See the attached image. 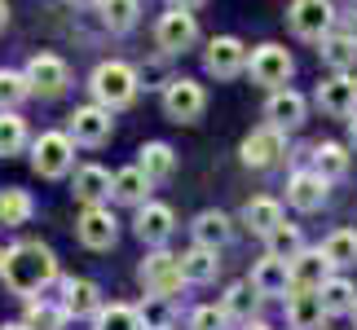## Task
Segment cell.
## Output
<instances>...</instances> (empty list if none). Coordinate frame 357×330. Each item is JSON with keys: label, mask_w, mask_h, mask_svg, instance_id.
<instances>
[{"label": "cell", "mask_w": 357, "mask_h": 330, "mask_svg": "<svg viewBox=\"0 0 357 330\" xmlns=\"http://www.w3.org/2000/svg\"><path fill=\"white\" fill-rule=\"evenodd\" d=\"M0 278L13 295H36L40 286H49L58 278V260L45 242H18L13 251H5V265H0Z\"/></svg>", "instance_id": "1"}, {"label": "cell", "mask_w": 357, "mask_h": 330, "mask_svg": "<svg viewBox=\"0 0 357 330\" xmlns=\"http://www.w3.org/2000/svg\"><path fill=\"white\" fill-rule=\"evenodd\" d=\"M93 97H98V106L106 110H123L132 97H137V71L128 62H102L98 71H93Z\"/></svg>", "instance_id": "2"}, {"label": "cell", "mask_w": 357, "mask_h": 330, "mask_svg": "<svg viewBox=\"0 0 357 330\" xmlns=\"http://www.w3.org/2000/svg\"><path fill=\"white\" fill-rule=\"evenodd\" d=\"M287 22H291V31L300 40H322L335 26V9H331V0H291Z\"/></svg>", "instance_id": "3"}, {"label": "cell", "mask_w": 357, "mask_h": 330, "mask_svg": "<svg viewBox=\"0 0 357 330\" xmlns=\"http://www.w3.org/2000/svg\"><path fill=\"white\" fill-rule=\"evenodd\" d=\"M247 71H252L256 84H265V88H282L287 79H291L296 62H291V53H287L282 45H260L252 58H247Z\"/></svg>", "instance_id": "4"}, {"label": "cell", "mask_w": 357, "mask_h": 330, "mask_svg": "<svg viewBox=\"0 0 357 330\" xmlns=\"http://www.w3.org/2000/svg\"><path fill=\"white\" fill-rule=\"evenodd\" d=\"M71 136L66 132H40V141L31 146V168L40 172V176H66L71 172Z\"/></svg>", "instance_id": "5"}, {"label": "cell", "mask_w": 357, "mask_h": 330, "mask_svg": "<svg viewBox=\"0 0 357 330\" xmlns=\"http://www.w3.org/2000/svg\"><path fill=\"white\" fill-rule=\"evenodd\" d=\"M203 106H208L203 84H195V79H168V88H163V110H168V119L195 123L203 115Z\"/></svg>", "instance_id": "6"}, {"label": "cell", "mask_w": 357, "mask_h": 330, "mask_svg": "<svg viewBox=\"0 0 357 330\" xmlns=\"http://www.w3.org/2000/svg\"><path fill=\"white\" fill-rule=\"evenodd\" d=\"M26 84H31V93H40V97H62L66 84H71V71H66V62L53 58V53H36V58L26 62Z\"/></svg>", "instance_id": "7"}, {"label": "cell", "mask_w": 357, "mask_h": 330, "mask_svg": "<svg viewBox=\"0 0 357 330\" xmlns=\"http://www.w3.org/2000/svg\"><path fill=\"white\" fill-rule=\"evenodd\" d=\"M155 36H159V49H163V53H185V49L199 40V22H195V13H190V9L172 5V9L159 18Z\"/></svg>", "instance_id": "8"}, {"label": "cell", "mask_w": 357, "mask_h": 330, "mask_svg": "<svg viewBox=\"0 0 357 330\" xmlns=\"http://www.w3.org/2000/svg\"><path fill=\"white\" fill-rule=\"evenodd\" d=\"M142 282H146V291H150V295H172L176 286L185 282V273H181V256H172V251H155V256H146V260H142Z\"/></svg>", "instance_id": "9"}, {"label": "cell", "mask_w": 357, "mask_h": 330, "mask_svg": "<svg viewBox=\"0 0 357 330\" xmlns=\"http://www.w3.org/2000/svg\"><path fill=\"white\" fill-rule=\"evenodd\" d=\"M111 128H115V119L106 106H79L71 115V132L66 136L79 146H102V141H111Z\"/></svg>", "instance_id": "10"}, {"label": "cell", "mask_w": 357, "mask_h": 330, "mask_svg": "<svg viewBox=\"0 0 357 330\" xmlns=\"http://www.w3.org/2000/svg\"><path fill=\"white\" fill-rule=\"evenodd\" d=\"M287 269H291V291H322V286L331 282L335 265L322 256V246H318V251H300Z\"/></svg>", "instance_id": "11"}, {"label": "cell", "mask_w": 357, "mask_h": 330, "mask_svg": "<svg viewBox=\"0 0 357 330\" xmlns=\"http://www.w3.org/2000/svg\"><path fill=\"white\" fill-rule=\"evenodd\" d=\"M203 62H208V71L216 79H234L247 66V49H243V40H234V36H216L208 45V53H203Z\"/></svg>", "instance_id": "12"}, {"label": "cell", "mask_w": 357, "mask_h": 330, "mask_svg": "<svg viewBox=\"0 0 357 330\" xmlns=\"http://www.w3.org/2000/svg\"><path fill=\"white\" fill-rule=\"evenodd\" d=\"M318 106L335 119H353L357 115V79L349 75H331L326 84H318Z\"/></svg>", "instance_id": "13"}, {"label": "cell", "mask_w": 357, "mask_h": 330, "mask_svg": "<svg viewBox=\"0 0 357 330\" xmlns=\"http://www.w3.org/2000/svg\"><path fill=\"white\" fill-rule=\"evenodd\" d=\"M75 233H79V242L89 246V251H106V246H115V216L106 212V207H89L84 216L75 220Z\"/></svg>", "instance_id": "14"}, {"label": "cell", "mask_w": 357, "mask_h": 330, "mask_svg": "<svg viewBox=\"0 0 357 330\" xmlns=\"http://www.w3.org/2000/svg\"><path fill=\"white\" fill-rule=\"evenodd\" d=\"M282 146H287V141H282V132L265 123V128H256V132L243 141V163H247V168H269V163H278Z\"/></svg>", "instance_id": "15"}, {"label": "cell", "mask_w": 357, "mask_h": 330, "mask_svg": "<svg viewBox=\"0 0 357 330\" xmlns=\"http://www.w3.org/2000/svg\"><path fill=\"white\" fill-rule=\"evenodd\" d=\"M176 229V216L172 207H163V203H142V212H137V238L142 242H168Z\"/></svg>", "instance_id": "16"}, {"label": "cell", "mask_w": 357, "mask_h": 330, "mask_svg": "<svg viewBox=\"0 0 357 330\" xmlns=\"http://www.w3.org/2000/svg\"><path fill=\"white\" fill-rule=\"evenodd\" d=\"M287 203H291L296 212H318L326 203V181L318 172H296L291 181H287Z\"/></svg>", "instance_id": "17"}, {"label": "cell", "mask_w": 357, "mask_h": 330, "mask_svg": "<svg viewBox=\"0 0 357 330\" xmlns=\"http://www.w3.org/2000/svg\"><path fill=\"white\" fill-rule=\"evenodd\" d=\"M287 322H291V330H322V322H326L322 295L318 291H291V299H287Z\"/></svg>", "instance_id": "18"}, {"label": "cell", "mask_w": 357, "mask_h": 330, "mask_svg": "<svg viewBox=\"0 0 357 330\" xmlns=\"http://www.w3.org/2000/svg\"><path fill=\"white\" fill-rule=\"evenodd\" d=\"M252 286H256V295H287L291 291V269H287V260H278V256L256 260Z\"/></svg>", "instance_id": "19"}, {"label": "cell", "mask_w": 357, "mask_h": 330, "mask_svg": "<svg viewBox=\"0 0 357 330\" xmlns=\"http://www.w3.org/2000/svg\"><path fill=\"white\" fill-rule=\"evenodd\" d=\"M265 119H269V128H300L305 123V97L300 93H291V88H278L269 97V106H265Z\"/></svg>", "instance_id": "20"}, {"label": "cell", "mask_w": 357, "mask_h": 330, "mask_svg": "<svg viewBox=\"0 0 357 330\" xmlns=\"http://www.w3.org/2000/svg\"><path fill=\"white\" fill-rule=\"evenodd\" d=\"M190 233H195V246H212V251H221V246L234 238V225H229L225 212H199L195 225H190Z\"/></svg>", "instance_id": "21"}, {"label": "cell", "mask_w": 357, "mask_h": 330, "mask_svg": "<svg viewBox=\"0 0 357 330\" xmlns=\"http://www.w3.org/2000/svg\"><path fill=\"white\" fill-rule=\"evenodd\" d=\"M111 185H115V176L106 172V168H98V163L75 172V198H79V203H89V207H98V203L111 194Z\"/></svg>", "instance_id": "22"}, {"label": "cell", "mask_w": 357, "mask_h": 330, "mask_svg": "<svg viewBox=\"0 0 357 330\" xmlns=\"http://www.w3.org/2000/svg\"><path fill=\"white\" fill-rule=\"evenodd\" d=\"M102 304V295H98V282H89V278H71L62 286V308L66 313H75V317H89V313H98Z\"/></svg>", "instance_id": "23"}, {"label": "cell", "mask_w": 357, "mask_h": 330, "mask_svg": "<svg viewBox=\"0 0 357 330\" xmlns=\"http://www.w3.org/2000/svg\"><path fill=\"white\" fill-rule=\"evenodd\" d=\"M137 168L150 176V185H155V181H168V176L176 172L172 146H168V141H150V146H142V159H137Z\"/></svg>", "instance_id": "24"}, {"label": "cell", "mask_w": 357, "mask_h": 330, "mask_svg": "<svg viewBox=\"0 0 357 330\" xmlns=\"http://www.w3.org/2000/svg\"><path fill=\"white\" fill-rule=\"evenodd\" d=\"M313 172L322 176V181H340V176H349V150L335 146V141H322L313 150Z\"/></svg>", "instance_id": "25"}, {"label": "cell", "mask_w": 357, "mask_h": 330, "mask_svg": "<svg viewBox=\"0 0 357 330\" xmlns=\"http://www.w3.org/2000/svg\"><path fill=\"white\" fill-rule=\"evenodd\" d=\"M31 212H36V203H31L26 189H0V225H5V229L26 225Z\"/></svg>", "instance_id": "26"}, {"label": "cell", "mask_w": 357, "mask_h": 330, "mask_svg": "<svg viewBox=\"0 0 357 330\" xmlns=\"http://www.w3.org/2000/svg\"><path fill=\"white\" fill-rule=\"evenodd\" d=\"M243 220H247V229L252 233H273L282 225V203H273V198H252L243 207Z\"/></svg>", "instance_id": "27"}, {"label": "cell", "mask_w": 357, "mask_h": 330, "mask_svg": "<svg viewBox=\"0 0 357 330\" xmlns=\"http://www.w3.org/2000/svg\"><path fill=\"white\" fill-rule=\"evenodd\" d=\"M256 286L252 282H234V286H229V291H225V299H221V313H225V317H234V322H252V313H256Z\"/></svg>", "instance_id": "28"}, {"label": "cell", "mask_w": 357, "mask_h": 330, "mask_svg": "<svg viewBox=\"0 0 357 330\" xmlns=\"http://www.w3.org/2000/svg\"><path fill=\"white\" fill-rule=\"evenodd\" d=\"M111 194H115L119 203H137V207H142L146 194H150V176H146L142 168H123V172H115Z\"/></svg>", "instance_id": "29"}, {"label": "cell", "mask_w": 357, "mask_h": 330, "mask_svg": "<svg viewBox=\"0 0 357 330\" xmlns=\"http://www.w3.org/2000/svg\"><path fill=\"white\" fill-rule=\"evenodd\" d=\"M216 269H221V260H216L212 246H195V251H185V256H181V273H185V282H212V278H216Z\"/></svg>", "instance_id": "30"}, {"label": "cell", "mask_w": 357, "mask_h": 330, "mask_svg": "<svg viewBox=\"0 0 357 330\" xmlns=\"http://www.w3.org/2000/svg\"><path fill=\"white\" fill-rule=\"evenodd\" d=\"M318 295H322L326 317H335V313H353V304H357V291H353V282H349V278H331Z\"/></svg>", "instance_id": "31"}, {"label": "cell", "mask_w": 357, "mask_h": 330, "mask_svg": "<svg viewBox=\"0 0 357 330\" xmlns=\"http://www.w3.org/2000/svg\"><path fill=\"white\" fill-rule=\"evenodd\" d=\"M265 242H269V256H278V260H291L305 251V238H300V225H278L273 233H265Z\"/></svg>", "instance_id": "32"}, {"label": "cell", "mask_w": 357, "mask_h": 330, "mask_svg": "<svg viewBox=\"0 0 357 330\" xmlns=\"http://www.w3.org/2000/svg\"><path fill=\"white\" fill-rule=\"evenodd\" d=\"M322 62L331 66V71L344 75L349 66L357 62V40H349V36H326V45H322Z\"/></svg>", "instance_id": "33"}, {"label": "cell", "mask_w": 357, "mask_h": 330, "mask_svg": "<svg viewBox=\"0 0 357 330\" xmlns=\"http://www.w3.org/2000/svg\"><path fill=\"white\" fill-rule=\"evenodd\" d=\"M322 256L331 260V265H340V269H344V265H357V233H353V229H335L331 238L322 242Z\"/></svg>", "instance_id": "34"}, {"label": "cell", "mask_w": 357, "mask_h": 330, "mask_svg": "<svg viewBox=\"0 0 357 330\" xmlns=\"http://www.w3.org/2000/svg\"><path fill=\"white\" fill-rule=\"evenodd\" d=\"M22 146H26V123L13 110H0V159L18 155Z\"/></svg>", "instance_id": "35"}, {"label": "cell", "mask_w": 357, "mask_h": 330, "mask_svg": "<svg viewBox=\"0 0 357 330\" xmlns=\"http://www.w3.org/2000/svg\"><path fill=\"white\" fill-rule=\"evenodd\" d=\"M142 330H168L172 326V299L168 295H146V304L137 308Z\"/></svg>", "instance_id": "36"}, {"label": "cell", "mask_w": 357, "mask_h": 330, "mask_svg": "<svg viewBox=\"0 0 357 330\" xmlns=\"http://www.w3.org/2000/svg\"><path fill=\"white\" fill-rule=\"evenodd\" d=\"M102 18L111 31H128L137 22V0H102Z\"/></svg>", "instance_id": "37"}, {"label": "cell", "mask_w": 357, "mask_h": 330, "mask_svg": "<svg viewBox=\"0 0 357 330\" xmlns=\"http://www.w3.org/2000/svg\"><path fill=\"white\" fill-rule=\"evenodd\" d=\"M98 330H142V317H137V308H128V304H111V308H102Z\"/></svg>", "instance_id": "38"}, {"label": "cell", "mask_w": 357, "mask_h": 330, "mask_svg": "<svg viewBox=\"0 0 357 330\" xmlns=\"http://www.w3.org/2000/svg\"><path fill=\"white\" fill-rule=\"evenodd\" d=\"M26 93H31V84H26V75L18 71H0V110H13Z\"/></svg>", "instance_id": "39"}, {"label": "cell", "mask_w": 357, "mask_h": 330, "mask_svg": "<svg viewBox=\"0 0 357 330\" xmlns=\"http://www.w3.org/2000/svg\"><path fill=\"white\" fill-rule=\"evenodd\" d=\"M66 308H53V304H31L26 308V330H62Z\"/></svg>", "instance_id": "40"}, {"label": "cell", "mask_w": 357, "mask_h": 330, "mask_svg": "<svg viewBox=\"0 0 357 330\" xmlns=\"http://www.w3.org/2000/svg\"><path fill=\"white\" fill-rule=\"evenodd\" d=\"M221 326H225L221 308H195L190 313V330H221Z\"/></svg>", "instance_id": "41"}, {"label": "cell", "mask_w": 357, "mask_h": 330, "mask_svg": "<svg viewBox=\"0 0 357 330\" xmlns=\"http://www.w3.org/2000/svg\"><path fill=\"white\" fill-rule=\"evenodd\" d=\"M344 36H349V40H357V13H349V26H344Z\"/></svg>", "instance_id": "42"}, {"label": "cell", "mask_w": 357, "mask_h": 330, "mask_svg": "<svg viewBox=\"0 0 357 330\" xmlns=\"http://www.w3.org/2000/svg\"><path fill=\"white\" fill-rule=\"evenodd\" d=\"M5 26H9V5L0 0V31H5Z\"/></svg>", "instance_id": "43"}, {"label": "cell", "mask_w": 357, "mask_h": 330, "mask_svg": "<svg viewBox=\"0 0 357 330\" xmlns=\"http://www.w3.org/2000/svg\"><path fill=\"white\" fill-rule=\"evenodd\" d=\"M66 5H75V9H84V5H102V0H66Z\"/></svg>", "instance_id": "44"}, {"label": "cell", "mask_w": 357, "mask_h": 330, "mask_svg": "<svg viewBox=\"0 0 357 330\" xmlns=\"http://www.w3.org/2000/svg\"><path fill=\"white\" fill-rule=\"evenodd\" d=\"M172 5H181V9H195V5H203V0H172Z\"/></svg>", "instance_id": "45"}, {"label": "cell", "mask_w": 357, "mask_h": 330, "mask_svg": "<svg viewBox=\"0 0 357 330\" xmlns=\"http://www.w3.org/2000/svg\"><path fill=\"white\" fill-rule=\"evenodd\" d=\"M349 136H353V146H357V115L349 119Z\"/></svg>", "instance_id": "46"}, {"label": "cell", "mask_w": 357, "mask_h": 330, "mask_svg": "<svg viewBox=\"0 0 357 330\" xmlns=\"http://www.w3.org/2000/svg\"><path fill=\"white\" fill-rule=\"evenodd\" d=\"M247 330H269V326H260V322H247Z\"/></svg>", "instance_id": "47"}, {"label": "cell", "mask_w": 357, "mask_h": 330, "mask_svg": "<svg viewBox=\"0 0 357 330\" xmlns=\"http://www.w3.org/2000/svg\"><path fill=\"white\" fill-rule=\"evenodd\" d=\"M349 317H353V326H357V304H353V313H349Z\"/></svg>", "instance_id": "48"}, {"label": "cell", "mask_w": 357, "mask_h": 330, "mask_svg": "<svg viewBox=\"0 0 357 330\" xmlns=\"http://www.w3.org/2000/svg\"><path fill=\"white\" fill-rule=\"evenodd\" d=\"M5 330H26V326H5Z\"/></svg>", "instance_id": "49"}, {"label": "cell", "mask_w": 357, "mask_h": 330, "mask_svg": "<svg viewBox=\"0 0 357 330\" xmlns=\"http://www.w3.org/2000/svg\"><path fill=\"white\" fill-rule=\"evenodd\" d=\"M0 265H5V251H0Z\"/></svg>", "instance_id": "50"}, {"label": "cell", "mask_w": 357, "mask_h": 330, "mask_svg": "<svg viewBox=\"0 0 357 330\" xmlns=\"http://www.w3.org/2000/svg\"><path fill=\"white\" fill-rule=\"evenodd\" d=\"M353 5H357V0H353Z\"/></svg>", "instance_id": "51"}]
</instances>
